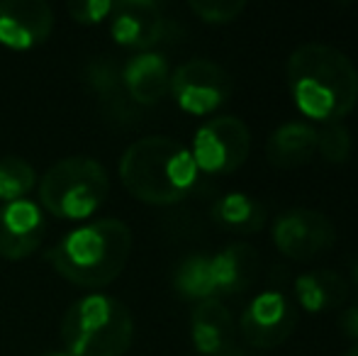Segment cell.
<instances>
[{
	"mask_svg": "<svg viewBox=\"0 0 358 356\" xmlns=\"http://www.w3.org/2000/svg\"><path fill=\"white\" fill-rule=\"evenodd\" d=\"M344 356H358V344H356V347H351Z\"/></svg>",
	"mask_w": 358,
	"mask_h": 356,
	"instance_id": "obj_27",
	"label": "cell"
},
{
	"mask_svg": "<svg viewBox=\"0 0 358 356\" xmlns=\"http://www.w3.org/2000/svg\"><path fill=\"white\" fill-rule=\"evenodd\" d=\"M213 220L236 234H254L266 225V208L246 193H227L213 205Z\"/></svg>",
	"mask_w": 358,
	"mask_h": 356,
	"instance_id": "obj_18",
	"label": "cell"
},
{
	"mask_svg": "<svg viewBox=\"0 0 358 356\" xmlns=\"http://www.w3.org/2000/svg\"><path fill=\"white\" fill-rule=\"evenodd\" d=\"M122 86L134 105H154L171 90V69L161 54H137L122 69Z\"/></svg>",
	"mask_w": 358,
	"mask_h": 356,
	"instance_id": "obj_15",
	"label": "cell"
},
{
	"mask_svg": "<svg viewBox=\"0 0 358 356\" xmlns=\"http://www.w3.org/2000/svg\"><path fill=\"white\" fill-rule=\"evenodd\" d=\"M49 356H66V354H49Z\"/></svg>",
	"mask_w": 358,
	"mask_h": 356,
	"instance_id": "obj_29",
	"label": "cell"
},
{
	"mask_svg": "<svg viewBox=\"0 0 358 356\" xmlns=\"http://www.w3.org/2000/svg\"><path fill=\"white\" fill-rule=\"evenodd\" d=\"M261 266V257L256 247L246 242L227 244L217 257L210 259V271H213L215 293L234 295L246 290L256 280Z\"/></svg>",
	"mask_w": 358,
	"mask_h": 356,
	"instance_id": "obj_14",
	"label": "cell"
},
{
	"mask_svg": "<svg viewBox=\"0 0 358 356\" xmlns=\"http://www.w3.org/2000/svg\"><path fill=\"white\" fill-rule=\"evenodd\" d=\"M351 132L346 124L341 122H329L320 132V142H317V152L324 157V162L329 164H344L351 157Z\"/></svg>",
	"mask_w": 358,
	"mask_h": 356,
	"instance_id": "obj_22",
	"label": "cell"
},
{
	"mask_svg": "<svg viewBox=\"0 0 358 356\" xmlns=\"http://www.w3.org/2000/svg\"><path fill=\"white\" fill-rule=\"evenodd\" d=\"M34 183H37V173L24 159H0V200H5V203L24 200V195L34 188Z\"/></svg>",
	"mask_w": 358,
	"mask_h": 356,
	"instance_id": "obj_20",
	"label": "cell"
},
{
	"mask_svg": "<svg viewBox=\"0 0 358 356\" xmlns=\"http://www.w3.org/2000/svg\"><path fill=\"white\" fill-rule=\"evenodd\" d=\"M171 93L185 113L208 115L231 95V78L210 59H190L171 73Z\"/></svg>",
	"mask_w": 358,
	"mask_h": 356,
	"instance_id": "obj_9",
	"label": "cell"
},
{
	"mask_svg": "<svg viewBox=\"0 0 358 356\" xmlns=\"http://www.w3.org/2000/svg\"><path fill=\"white\" fill-rule=\"evenodd\" d=\"M110 32L115 42L132 49H149L166 34L164 10L154 0H122L113 3Z\"/></svg>",
	"mask_w": 358,
	"mask_h": 356,
	"instance_id": "obj_11",
	"label": "cell"
},
{
	"mask_svg": "<svg viewBox=\"0 0 358 356\" xmlns=\"http://www.w3.org/2000/svg\"><path fill=\"white\" fill-rule=\"evenodd\" d=\"M44 239L42 210L29 200H13L0 208V257L17 262L37 252Z\"/></svg>",
	"mask_w": 358,
	"mask_h": 356,
	"instance_id": "obj_12",
	"label": "cell"
},
{
	"mask_svg": "<svg viewBox=\"0 0 358 356\" xmlns=\"http://www.w3.org/2000/svg\"><path fill=\"white\" fill-rule=\"evenodd\" d=\"M83 78H85V86L100 98V103H108V100H113L115 95L124 93L122 73H120L117 64H115L110 57L90 59V62L85 64Z\"/></svg>",
	"mask_w": 358,
	"mask_h": 356,
	"instance_id": "obj_21",
	"label": "cell"
},
{
	"mask_svg": "<svg viewBox=\"0 0 358 356\" xmlns=\"http://www.w3.org/2000/svg\"><path fill=\"white\" fill-rule=\"evenodd\" d=\"M69 13H71L73 20L85 24H95L100 20L110 17L113 13V3L110 0H73L69 3Z\"/></svg>",
	"mask_w": 358,
	"mask_h": 356,
	"instance_id": "obj_24",
	"label": "cell"
},
{
	"mask_svg": "<svg viewBox=\"0 0 358 356\" xmlns=\"http://www.w3.org/2000/svg\"><path fill=\"white\" fill-rule=\"evenodd\" d=\"M354 276H356V283H358V264H356V269H354Z\"/></svg>",
	"mask_w": 358,
	"mask_h": 356,
	"instance_id": "obj_28",
	"label": "cell"
},
{
	"mask_svg": "<svg viewBox=\"0 0 358 356\" xmlns=\"http://www.w3.org/2000/svg\"><path fill=\"white\" fill-rule=\"evenodd\" d=\"M287 88L302 115L339 122L358 103V71L336 47L310 42L287 59Z\"/></svg>",
	"mask_w": 358,
	"mask_h": 356,
	"instance_id": "obj_1",
	"label": "cell"
},
{
	"mask_svg": "<svg viewBox=\"0 0 358 356\" xmlns=\"http://www.w3.org/2000/svg\"><path fill=\"white\" fill-rule=\"evenodd\" d=\"M190 329H193V344L205 356H222L236 344L234 318L227 305L215 298L200 300L190 318Z\"/></svg>",
	"mask_w": 358,
	"mask_h": 356,
	"instance_id": "obj_13",
	"label": "cell"
},
{
	"mask_svg": "<svg viewBox=\"0 0 358 356\" xmlns=\"http://www.w3.org/2000/svg\"><path fill=\"white\" fill-rule=\"evenodd\" d=\"M222 356H256L254 352H246L244 347H239V344H234V347L229 349V352H224Z\"/></svg>",
	"mask_w": 358,
	"mask_h": 356,
	"instance_id": "obj_26",
	"label": "cell"
},
{
	"mask_svg": "<svg viewBox=\"0 0 358 356\" xmlns=\"http://www.w3.org/2000/svg\"><path fill=\"white\" fill-rule=\"evenodd\" d=\"M195 159L169 137H144L124 152L120 176L129 193L149 205H176L198 185Z\"/></svg>",
	"mask_w": 358,
	"mask_h": 356,
	"instance_id": "obj_3",
	"label": "cell"
},
{
	"mask_svg": "<svg viewBox=\"0 0 358 356\" xmlns=\"http://www.w3.org/2000/svg\"><path fill=\"white\" fill-rule=\"evenodd\" d=\"M173 285L183 298L190 300H208L215 295L213 285V271H210V257L193 254L183 259L176 269Z\"/></svg>",
	"mask_w": 358,
	"mask_h": 356,
	"instance_id": "obj_19",
	"label": "cell"
},
{
	"mask_svg": "<svg viewBox=\"0 0 358 356\" xmlns=\"http://www.w3.org/2000/svg\"><path fill=\"white\" fill-rule=\"evenodd\" d=\"M110 180L95 159L69 157L57 162L39 183L44 210L57 218L83 220L105 203Z\"/></svg>",
	"mask_w": 358,
	"mask_h": 356,
	"instance_id": "obj_5",
	"label": "cell"
},
{
	"mask_svg": "<svg viewBox=\"0 0 358 356\" xmlns=\"http://www.w3.org/2000/svg\"><path fill=\"white\" fill-rule=\"evenodd\" d=\"M54 29V13L44 0H3L0 3V42L10 49H32L44 44Z\"/></svg>",
	"mask_w": 358,
	"mask_h": 356,
	"instance_id": "obj_10",
	"label": "cell"
},
{
	"mask_svg": "<svg viewBox=\"0 0 358 356\" xmlns=\"http://www.w3.org/2000/svg\"><path fill=\"white\" fill-rule=\"evenodd\" d=\"M320 132L312 124L292 120L273 129L266 144V157L278 169H297L312 162L317 154Z\"/></svg>",
	"mask_w": 358,
	"mask_h": 356,
	"instance_id": "obj_16",
	"label": "cell"
},
{
	"mask_svg": "<svg viewBox=\"0 0 358 356\" xmlns=\"http://www.w3.org/2000/svg\"><path fill=\"white\" fill-rule=\"evenodd\" d=\"M295 303L280 290L259 293L239 318V334L251 349H275L290 339L297 327Z\"/></svg>",
	"mask_w": 358,
	"mask_h": 356,
	"instance_id": "obj_7",
	"label": "cell"
},
{
	"mask_svg": "<svg viewBox=\"0 0 358 356\" xmlns=\"http://www.w3.org/2000/svg\"><path fill=\"white\" fill-rule=\"evenodd\" d=\"M341 329L346 332V337L356 339V344H358V303L351 305V308L341 315Z\"/></svg>",
	"mask_w": 358,
	"mask_h": 356,
	"instance_id": "obj_25",
	"label": "cell"
},
{
	"mask_svg": "<svg viewBox=\"0 0 358 356\" xmlns=\"http://www.w3.org/2000/svg\"><path fill=\"white\" fill-rule=\"evenodd\" d=\"M295 298L300 308L317 315L324 310L339 308L349 298V283L341 273L331 269H317L297 276L295 280Z\"/></svg>",
	"mask_w": 358,
	"mask_h": 356,
	"instance_id": "obj_17",
	"label": "cell"
},
{
	"mask_svg": "<svg viewBox=\"0 0 358 356\" xmlns=\"http://www.w3.org/2000/svg\"><path fill=\"white\" fill-rule=\"evenodd\" d=\"M190 10L198 15L200 20L213 24H224L236 20L246 10L244 0H193Z\"/></svg>",
	"mask_w": 358,
	"mask_h": 356,
	"instance_id": "obj_23",
	"label": "cell"
},
{
	"mask_svg": "<svg viewBox=\"0 0 358 356\" xmlns=\"http://www.w3.org/2000/svg\"><path fill=\"white\" fill-rule=\"evenodd\" d=\"M129 252L132 229L122 220L105 218L69 232L47 252V262L80 288H103L124 271Z\"/></svg>",
	"mask_w": 358,
	"mask_h": 356,
	"instance_id": "obj_2",
	"label": "cell"
},
{
	"mask_svg": "<svg viewBox=\"0 0 358 356\" xmlns=\"http://www.w3.org/2000/svg\"><path fill=\"white\" fill-rule=\"evenodd\" d=\"M336 239L334 222L320 210L310 208H290L280 213L273 222V242L280 254L295 259V262H310V259L331 249Z\"/></svg>",
	"mask_w": 358,
	"mask_h": 356,
	"instance_id": "obj_8",
	"label": "cell"
},
{
	"mask_svg": "<svg viewBox=\"0 0 358 356\" xmlns=\"http://www.w3.org/2000/svg\"><path fill=\"white\" fill-rule=\"evenodd\" d=\"M251 129L234 115H220L203 124L193 139L195 166L205 173H231L246 162Z\"/></svg>",
	"mask_w": 358,
	"mask_h": 356,
	"instance_id": "obj_6",
	"label": "cell"
},
{
	"mask_svg": "<svg viewBox=\"0 0 358 356\" xmlns=\"http://www.w3.org/2000/svg\"><path fill=\"white\" fill-rule=\"evenodd\" d=\"M62 339L71 356H122L132 347L134 318L108 295H85L66 310Z\"/></svg>",
	"mask_w": 358,
	"mask_h": 356,
	"instance_id": "obj_4",
	"label": "cell"
}]
</instances>
